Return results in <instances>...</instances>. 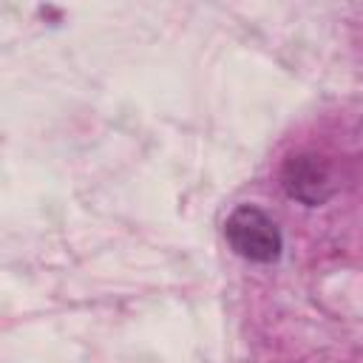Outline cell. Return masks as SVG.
I'll return each instance as SVG.
<instances>
[{"instance_id": "cell-1", "label": "cell", "mask_w": 363, "mask_h": 363, "mask_svg": "<svg viewBox=\"0 0 363 363\" xmlns=\"http://www.w3.org/2000/svg\"><path fill=\"white\" fill-rule=\"evenodd\" d=\"M224 238L241 258L255 264H272L281 258V250H284L278 224L252 204H241L227 216Z\"/></svg>"}, {"instance_id": "cell-2", "label": "cell", "mask_w": 363, "mask_h": 363, "mask_svg": "<svg viewBox=\"0 0 363 363\" xmlns=\"http://www.w3.org/2000/svg\"><path fill=\"white\" fill-rule=\"evenodd\" d=\"M281 184H284L289 199H295V201H301L306 207L323 204L335 190L329 164L315 153L289 156L284 162V170H281Z\"/></svg>"}]
</instances>
